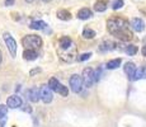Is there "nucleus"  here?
<instances>
[{
	"label": "nucleus",
	"mask_w": 146,
	"mask_h": 127,
	"mask_svg": "<svg viewBox=\"0 0 146 127\" xmlns=\"http://www.w3.org/2000/svg\"><path fill=\"white\" fill-rule=\"evenodd\" d=\"M4 41H5V45H7L8 50H9L10 55L14 57V56L17 55V42H15V39H14L9 33H4Z\"/></svg>",
	"instance_id": "423d86ee"
},
{
	"label": "nucleus",
	"mask_w": 146,
	"mask_h": 127,
	"mask_svg": "<svg viewBox=\"0 0 146 127\" xmlns=\"http://www.w3.org/2000/svg\"><path fill=\"white\" fill-rule=\"evenodd\" d=\"M70 86L74 93H79L83 89V79L80 75H72L70 78Z\"/></svg>",
	"instance_id": "39448f33"
},
{
	"label": "nucleus",
	"mask_w": 146,
	"mask_h": 127,
	"mask_svg": "<svg viewBox=\"0 0 146 127\" xmlns=\"http://www.w3.org/2000/svg\"><path fill=\"white\" fill-rule=\"evenodd\" d=\"M5 4H7L8 7H10V5L14 4V0H5Z\"/></svg>",
	"instance_id": "bb28decb"
},
{
	"label": "nucleus",
	"mask_w": 146,
	"mask_h": 127,
	"mask_svg": "<svg viewBox=\"0 0 146 127\" xmlns=\"http://www.w3.org/2000/svg\"><path fill=\"white\" fill-rule=\"evenodd\" d=\"M94 9H95V12H98V13L104 12V10L107 9V3H106V1H103V0H99V1L95 3Z\"/></svg>",
	"instance_id": "6ab92c4d"
},
{
	"label": "nucleus",
	"mask_w": 146,
	"mask_h": 127,
	"mask_svg": "<svg viewBox=\"0 0 146 127\" xmlns=\"http://www.w3.org/2000/svg\"><path fill=\"white\" fill-rule=\"evenodd\" d=\"M131 25H132V28L136 32H142L145 29V23L141 18H133L131 21Z\"/></svg>",
	"instance_id": "9d476101"
},
{
	"label": "nucleus",
	"mask_w": 146,
	"mask_h": 127,
	"mask_svg": "<svg viewBox=\"0 0 146 127\" xmlns=\"http://www.w3.org/2000/svg\"><path fill=\"white\" fill-rule=\"evenodd\" d=\"M48 88L53 90V92H56V93H58V94H61L62 97H67L69 95V90H67L66 86H64L62 84L60 83V81L57 80V79H55V78H51L50 79V81H48Z\"/></svg>",
	"instance_id": "7ed1b4c3"
},
{
	"label": "nucleus",
	"mask_w": 146,
	"mask_h": 127,
	"mask_svg": "<svg viewBox=\"0 0 146 127\" xmlns=\"http://www.w3.org/2000/svg\"><path fill=\"white\" fill-rule=\"evenodd\" d=\"M90 56H92V53H90V52L84 53V55H81L80 57H79V60H80V61H85V60H88V59L90 57Z\"/></svg>",
	"instance_id": "393cba45"
},
{
	"label": "nucleus",
	"mask_w": 146,
	"mask_h": 127,
	"mask_svg": "<svg viewBox=\"0 0 146 127\" xmlns=\"http://www.w3.org/2000/svg\"><path fill=\"white\" fill-rule=\"evenodd\" d=\"M27 95H28V99H29L31 102H33V103H37V102L41 99L40 89H38V88H31L27 92Z\"/></svg>",
	"instance_id": "1a4fd4ad"
},
{
	"label": "nucleus",
	"mask_w": 146,
	"mask_h": 127,
	"mask_svg": "<svg viewBox=\"0 0 146 127\" xmlns=\"http://www.w3.org/2000/svg\"><path fill=\"white\" fill-rule=\"evenodd\" d=\"M92 15H93V13H92V10L88 9V8H83V9H80L79 12H78V18L83 19V21L92 18Z\"/></svg>",
	"instance_id": "ddd939ff"
},
{
	"label": "nucleus",
	"mask_w": 146,
	"mask_h": 127,
	"mask_svg": "<svg viewBox=\"0 0 146 127\" xmlns=\"http://www.w3.org/2000/svg\"><path fill=\"white\" fill-rule=\"evenodd\" d=\"M1 61H3V56H1V52H0V64H1Z\"/></svg>",
	"instance_id": "c85d7f7f"
},
{
	"label": "nucleus",
	"mask_w": 146,
	"mask_h": 127,
	"mask_svg": "<svg viewBox=\"0 0 146 127\" xmlns=\"http://www.w3.org/2000/svg\"><path fill=\"white\" fill-rule=\"evenodd\" d=\"M107 28L109 33L123 42L132 39V32L128 29V22L122 18H112L107 22Z\"/></svg>",
	"instance_id": "f257e3e1"
},
{
	"label": "nucleus",
	"mask_w": 146,
	"mask_h": 127,
	"mask_svg": "<svg viewBox=\"0 0 146 127\" xmlns=\"http://www.w3.org/2000/svg\"><path fill=\"white\" fill-rule=\"evenodd\" d=\"M22 43H23V46L27 47L28 50L40 49L42 46V38L40 36H36V35H28L22 39Z\"/></svg>",
	"instance_id": "f03ea898"
},
{
	"label": "nucleus",
	"mask_w": 146,
	"mask_h": 127,
	"mask_svg": "<svg viewBox=\"0 0 146 127\" xmlns=\"http://www.w3.org/2000/svg\"><path fill=\"white\" fill-rule=\"evenodd\" d=\"M46 23H44L43 21H35V22H32L31 23L29 27L32 28V29H37V31H40V29H44L46 28Z\"/></svg>",
	"instance_id": "f3484780"
},
{
	"label": "nucleus",
	"mask_w": 146,
	"mask_h": 127,
	"mask_svg": "<svg viewBox=\"0 0 146 127\" xmlns=\"http://www.w3.org/2000/svg\"><path fill=\"white\" fill-rule=\"evenodd\" d=\"M136 52H137V47L136 46H128L127 49H126V53H127L128 56L136 55Z\"/></svg>",
	"instance_id": "4be33fe9"
},
{
	"label": "nucleus",
	"mask_w": 146,
	"mask_h": 127,
	"mask_svg": "<svg viewBox=\"0 0 146 127\" xmlns=\"http://www.w3.org/2000/svg\"><path fill=\"white\" fill-rule=\"evenodd\" d=\"M57 18L61 21H70L71 19V14L67 10H58L57 12Z\"/></svg>",
	"instance_id": "a211bd4d"
},
{
	"label": "nucleus",
	"mask_w": 146,
	"mask_h": 127,
	"mask_svg": "<svg viewBox=\"0 0 146 127\" xmlns=\"http://www.w3.org/2000/svg\"><path fill=\"white\" fill-rule=\"evenodd\" d=\"M26 1H27V3H32L33 0H26Z\"/></svg>",
	"instance_id": "7c9ffc66"
},
{
	"label": "nucleus",
	"mask_w": 146,
	"mask_h": 127,
	"mask_svg": "<svg viewBox=\"0 0 146 127\" xmlns=\"http://www.w3.org/2000/svg\"><path fill=\"white\" fill-rule=\"evenodd\" d=\"M42 1H44V3H48V1H51V0H42Z\"/></svg>",
	"instance_id": "c756f323"
},
{
	"label": "nucleus",
	"mask_w": 146,
	"mask_h": 127,
	"mask_svg": "<svg viewBox=\"0 0 146 127\" xmlns=\"http://www.w3.org/2000/svg\"><path fill=\"white\" fill-rule=\"evenodd\" d=\"M140 79H146V66H141L139 70L136 69L133 75V80H140Z\"/></svg>",
	"instance_id": "4468645a"
},
{
	"label": "nucleus",
	"mask_w": 146,
	"mask_h": 127,
	"mask_svg": "<svg viewBox=\"0 0 146 127\" xmlns=\"http://www.w3.org/2000/svg\"><path fill=\"white\" fill-rule=\"evenodd\" d=\"M37 72H41V69H33V70H31V76H33L35 74H37Z\"/></svg>",
	"instance_id": "a878e982"
},
{
	"label": "nucleus",
	"mask_w": 146,
	"mask_h": 127,
	"mask_svg": "<svg viewBox=\"0 0 146 127\" xmlns=\"http://www.w3.org/2000/svg\"><path fill=\"white\" fill-rule=\"evenodd\" d=\"M135 71H136V66H135L133 63H127L125 65V72H126V75L130 78V80H133Z\"/></svg>",
	"instance_id": "f8f14e48"
},
{
	"label": "nucleus",
	"mask_w": 146,
	"mask_h": 127,
	"mask_svg": "<svg viewBox=\"0 0 146 127\" xmlns=\"http://www.w3.org/2000/svg\"><path fill=\"white\" fill-rule=\"evenodd\" d=\"M142 55H144L145 57H146V46L142 47Z\"/></svg>",
	"instance_id": "cd10ccee"
},
{
	"label": "nucleus",
	"mask_w": 146,
	"mask_h": 127,
	"mask_svg": "<svg viewBox=\"0 0 146 127\" xmlns=\"http://www.w3.org/2000/svg\"><path fill=\"white\" fill-rule=\"evenodd\" d=\"M22 98L19 95H10L7 100V107L9 108H19L22 106Z\"/></svg>",
	"instance_id": "6e6552de"
},
{
	"label": "nucleus",
	"mask_w": 146,
	"mask_h": 127,
	"mask_svg": "<svg viewBox=\"0 0 146 127\" xmlns=\"http://www.w3.org/2000/svg\"><path fill=\"white\" fill-rule=\"evenodd\" d=\"M74 47V43H72L71 38L70 37H62L60 39V51H65Z\"/></svg>",
	"instance_id": "9b49d317"
},
{
	"label": "nucleus",
	"mask_w": 146,
	"mask_h": 127,
	"mask_svg": "<svg viewBox=\"0 0 146 127\" xmlns=\"http://www.w3.org/2000/svg\"><path fill=\"white\" fill-rule=\"evenodd\" d=\"M83 84H85V86H92L94 83V70L92 67H86L83 71Z\"/></svg>",
	"instance_id": "20e7f679"
},
{
	"label": "nucleus",
	"mask_w": 146,
	"mask_h": 127,
	"mask_svg": "<svg viewBox=\"0 0 146 127\" xmlns=\"http://www.w3.org/2000/svg\"><path fill=\"white\" fill-rule=\"evenodd\" d=\"M83 37L86 38V39H92L95 37V32L93 29H90V28H85L83 32Z\"/></svg>",
	"instance_id": "412c9836"
},
{
	"label": "nucleus",
	"mask_w": 146,
	"mask_h": 127,
	"mask_svg": "<svg viewBox=\"0 0 146 127\" xmlns=\"http://www.w3.org/2000/svg\"><path fill=\"white\" fill-rule=\"evenodd\" d=\"M116 49V43L111 41H106L100 45V51H112Z\"/></svg>",
	"instance_id": "dca6fc26"
},
{
	"label": "nucleus",
	"mask_w": 146,
	"mask_h": 127,
	"mask_svg": "<svg viewBox=\"0 0 146 127\" xmlns=\"http://www.w3.org/2000/svg\"><path fill=\"white\" fill-rule=\"evenodd\" d=\"M40 97L44 103H50V102L52 100V90L47 85H43L40 89Z\"/></svg>",
	"instance_id": "0eeeda50"
},
{
	"label": "nucleus",
	"mask_w": 146,
	"mask_h": 127,
	"mask_svg": "<svg viewBox=\"0 0 146 127\" xmlns=\"http://www.w3.org/2000/svg\"><path fill=\"white\" fill-rule=\"evenodd\" d=\"M121 63H122V60L121 59H114V60L112 61H108V64H107V69H116V67H118Z\"/></svg>",
	"instance_id": "aec40b11"
},
{
	"label": "nucleus",
	"mask_w": 146,
	"mask_h": 127,
	"mask_svg": "<svg viewBox=\"0 0 146 127\" xmlns=\"http://www.w3.org/2000/svg\"><path fill=\"white\" fill-rule=\"evenodd\" d=\"M23 57L26 59V60L28 61H33V60H36L37 59V52H36L35 50H26L23 52Z\"/></svg>",
	"instance_id": "2eb2a0df"
},
{
	"label": "nucleus",
	"mask_w": 146,
	"mask_h": 127,
	"mask_svg": "<svg viewBox=\"0 0 146 127\" xmlns=\"http://www.w3.org/2000/svg\"><path fill=\"white\" fill-rule=\"evenodd\" d=\"M123 5H125L123 0H116V1H113V4H112V8H113L114 10H117V9H121Z\"/></svg>",
	"instance_id": "5701e85b"
},
{
	"label": "nucleus",
	"mask_w": 146,
	"mask_h": 127,
	"mask_svg": "<svg viewBox=\"0 0 146 127\" xmlns=\"http://www.w3.org/2000/svg\"><path fill=\"white\" fill-rule=\"evenodd\" d=\"M7 113H8V107L4 106V104H0V120L4 118L7 116Z\"/></svg>",
	"instance_id": "b1692460"
}]
</instances>
